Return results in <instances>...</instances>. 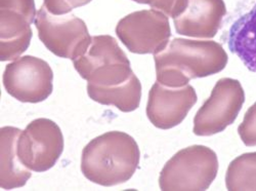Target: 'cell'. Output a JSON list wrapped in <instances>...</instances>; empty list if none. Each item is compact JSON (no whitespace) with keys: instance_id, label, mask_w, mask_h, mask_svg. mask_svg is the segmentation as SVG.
Returning <instances> with one entry per match:
<instances>
[{"instance_id":"obj_1","label":"cell","mask_w":256,"mask_h":191,"mask_svg":"<svg viewBox=\"0 0 256 191\" xmlns=\"http://www.w3.org/2000/svg\"><path fill=\"white\" fill-rule=\"evenodd\" d=\"M73 65L88 81V94L94 101L122 112L140 107L142 83L114 37L94 36L88 51L74 60Z\"/></svg>"},{"instance_id":"obj_2","label":"cell","mask_w":256,"mask_h":191,"mask_svg":"<svg viewBox=\"0 0 256 191\" xmlns=\"http://www.w3.org/2000/svg\"><path fill=\"white\" fill-rule=\"evenodd\" d=\"M157 81L169 88H182L190 79L222 71L228 54L218 42L174 38L154 55Z\"/></svg>"},{"instance_id":"obj_3","label":"cell","mask_w":256,"mask_h":191,"mask_svg":"<svg viewBox=\"0 0 256 191\" xmlns=\"http://www.w3.org/2000/svg\"><path fill=\"white\" fill-rule=\"evenodd\" d=\"M140 152L136 141L124 132H106L83 148L81 171L90 181L115 186L130 180L138 167Z\"/></svg>"},{"instance_id":"obj_4","label":"cell","mask_w":256,"mask_h":191,"mask_svg":"<svg viewBox=\"0 0 256 191\" xmlns=\"http://www.w3.org/2000/svg\"><path fill=\"white\" fill-rule=\"evenodd\" d=\"M218 172L216 153L209 147L193 145L170 158L159 177L163 191H204L216 180Z\"/></svg>"},{"instance_id":"obj_5","label":"cell","mask_w":256,"mask_h":191,"mask_svg":"<svg viewBox=\"0 0 256 191\" xmlns=\"http://www.w3.org/2000/svg\"><path fill=\"white\" fill-rule=\"evenodd\" d=\"M34 23L42 44L60 58L74 61L92 44V37L86 24L74 14L56 16L42 5Z\"/></svg>"},{"instance_id":"obj_6","label":"cell","mask_w":256,"mask_h":191,"mask_svg":"<svg viewBox=\"0 0 256 191\" xmlns=\"http://www.w3.org/2000/svg\"><path fill=\"white\" fill-rule=\"evenodd\" d=\"M116 34L134 54H157L165 49L172 37L168 17L157 10L132 13L121 19Z\"/></svg>"},{"instance_id":"obj_7","label":"cell","mask_w":256,"mask_h":191,"mask_svg":"<svg viewBox=\"0 0 256 191\" xmlns=\"http://www.w3.org/2000/svg\"><path fill=\"white\" fill-rule=\"evenodd\" d=\"M244 102L245 93L239 80L220 79L195 115L194 134L206 137L224 132L236 120Z\"/></svg>"},{"instance_id":"obj_8","label":"cell","mask_w":256,"mask_h":191,"mask_svg":"<svg viewBox=\"0 0 256 191\" xmlns=\"http://www.w3.org/2000/svg\"><path fill=\"white\" fill-rule=\"evenodd\" d=\"M64 151V137L60 126L48 118H37L22 131L18 153L29 169L42 173L52 168Z\"/></svg>"},{"instance_id":"obj_9","label":"cell","mask_w":256,"mask_h":191,"mask_svg":"<svg viewBox=\"0 0 256 191\" xmlns=\"http://www.w3.org/2000/svg\"><path fill=\"white\" fill-rule=\"evenodd\" d=\"M54 72L44 60L24 56L6 65L4 86L8 95L23 103H39L52 93Z\"/></svg>"},{"instance_id":"obj_10","label":"cell","mask_w":256,"mask_h":191,"mask_svg":"<svg viewBox=\"0 0 256 191\" xmlns=\"http://www.w3.org/2000/svg\"><path fill=\"white\" fill-rule=\"evenodd\" d=\"M36 16L34 0H0V61H14L27 51Z\"/></svg>"},{"instance_id":"obj_11","label":"cell","mask_w":256,"mask_h":191,"mask_svg":"<svg viewBox=\"0 0 256 191\" xmlns=\"http://www.w3.org/2000/svg\"><path fill=\"white\" fill-rule=\"evenodd\" d=\"M197 100L196 91L190 84L169 88L157 81L148 93L146 116L158 129H172L184 121Z\"/></svg>"},{"instance_id":"obj_12","label":"cell","mask_w":256,"mask_h":191,"mask_svg":"<svg viewBox=\"0 0 256 191\" xmlns=\"http://www.w3.org/2000/svg\"><path fill=\"white\" fill-rule=\"evenodd\" d=\"M226 8L224 0H188L186 10L176 19V33L195 38H213L218 32Z\"/></svg>"},{"instance_id":"obj_13","label":"cell","mask_w":256,"mask_h":191,"mask_svg":"<svg viewBox=\"0 0 256 191\" xmlns=\"http://www.w3.org/2000/svg\"><path fill=\"white\" fill-rule=\"evenodd\" d=\"M22 130L14 126H4L0 130L2 143V174L0 187L2 189H14L23 187L31 178L29 169L20 159L18 153V141Z\"/></svg>"},{"instance_id":"obj_14","label":"cell","mask_w":256,"mask_h":191,"mask_svg":"<svg viewBox=\"0 0 256 191\" xmlns=\"http://www.w3.org/2000/svg\"><path fill=\"white\" fill-rule=\"evenodd\" d=\"M230 51L256 73V5L232 25L228 35Z\"/></svg>"},{"instance_id":"obj_15","label":"cell","mask_w":256,"mask_h":191,"mask_svg":"<svg viewBox=\"0 0 256 191\" xmlns=\"http://www.w3.org/2000/svg\"><path fill=\"white\" fill-rule=\"evenodd\" d=\"M226 185L230 191L256 190V152L244 153L230 163Z\"/></svg>"},{"instance_id":"obj_16","label":"cell","mask_w":256,"mask_h":191,"mask_svg":"<svg viewBox=\"0 0 256 191\" xmlns=\"http://www.w3.org/2000/svg\"><path fill=\"white\" fill-rule=\"evenodd\" d=\"M238 133L246 146H256V102L245 113Z\"/></svg>"},{"instance_id":"obj_17","label":"cell","mask_w":256,"mask_h":191,"mask_svg":"<svg viewBox=\"0 0 256 191\" xmlns=\"http://www.w3.org/2000/svg\"><path fill=\"white\" fill-rule=\"evenodd\" d=\"M92 0H44V6L56 16L70 14L74 9L88 5Z\"/></svg>"},{"instance_id":"obj_18","label":"cell","mask_w":256,"mask_h":191,"mask_svg":"<svg viewBox=\"0 0 256 191\" xmlns=\"http://www.w3.org/2000/svg\"><path fill=\"white\" fill-rule=\"evenodd\" d=\"M186 6L188 0H157L151 8L176 19L186 10Z\"/></svg>"},{"instance_id":"obj_19","label":"cell","mask_w":256,"mask_h":191,"mask_svg":"<svg viewBox=\"0 0 256 191\" xmlns=\"http://www.w3.org/2000/svg\"><path fill=\"white\" fill-rule=\"evenodd\" d=\"M134 2L138 3V4H142V5H148L150 7H152L157 0H134Z\"/></svg>"}]
</instances>
